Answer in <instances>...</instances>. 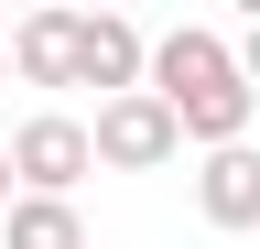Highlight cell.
Here are the masks:
<instances>
[{
	"mask_svg": "<svg viewBox=\"0 0 260 249\" xmlns=\"http://www.w3.org/2000/svg\"><path fill=\"white\" fill-rule=\"evenodd\" d=\"M152 98L184 119L195 152H239L249 119H260V87L239 65V44L206 33V22H174V33H152Z\"/></svg>",
	"mask_w": 260,
	"mask_h": 249,
	"instance_id": "6da1fadb",
	"label": "cell"
},
{
	"mask_svg": "<svg viewBox=\"0 0 260 249\" xmlns=\"http://www.w3.org/2000/svg\"><path fill=\"white\" fill-rule=\"evenodd\" d=\"M11 163H22V195H76V184L98 173V130L76 109H32L11 130Z\"/></svg>",
	"mask_w": 260,
	"mask_h": 249,
	"instance_id": "7a4b0ae2",
	"label": "cell"
},
{
	"mask_svg": "<svg viewBox=\"0 0 260 249\" xmlns=\"http://www.w3.org/2000/svg\"><path fill=\"white\" fill-rule=\"evenodd\" d=\"M87 130H98V163H109V173H162V163L184 152V119L162 109L152 87H141V98H109Z\"/></svg>",
	"mask_w": 260,
	"mask_h": 249,
	"instance_id": "3957f363",
	"label": "cell"
},
{
	"mask_svg": "<svg viewBox=\"0 0 260 249\" xmlns=\"http://www.w3.org/2000/svg\"><path fill=\"white\" fill-rule=\"evenodd\" d=\"M76 87H98V109L109 98H141L152 87V33L130 11H87V33H76Z\"/></svg>",
	"mask_w": 260,
	"mask_h": 249,
	"instance_id": "277c9868",
	"label": "cell"
},
{
	"mask_svg": "<svg viewBox=\"0 0 260 249\" xmlns=\"http://www.w3.org/2000/svg\"><path fill=\"white\" fill-rule=\"evenodd\" d=\"M195 217H206L217 238H249V228H260V141L195 163Z\"/></svg>",
	"mask_w": 260,
	"mask_h": 249,
	"instance_id": "5b68a950",
	"label": "cell"
},
{
	"mask_svg": "<svg viewBox=\"0 0 260 249\" xmlns=\"http://www.w3.org/2000/svg\"><path fill=\"white\" fill-rule=\"evenodd\" d=\"M76 33H87V11H22V22H11L22 87H76Z\"/></svg>",
	"mask_w": 260,
	"mask_h": 249,
	"instance_id": "8992f818",
	"label": "cell"
},
{
	"mask_svg": "<svg viewBox=\"0 0 260 249\" xmlns=\"http://www.w3.org/2000/svg\"><path fill=\"white\" fill-rule=\"evenodd\" d=\"M0 249H87L76 195H22L11 217H0Z\"/></svg>",
	"mask_w": 260,
	"mask_h": 249,
	"instance_id": "52a82bcc",
	"label": "cell"
},
{
	"mask_svg": "<svg viewBox=\"0 0 260 249\" xmlns=\"http://www.w3.org/2000/svg\"><path fill=\"white\" fill-rule=\"evenodd\" d=\"M22 206V163H11V141H0V217Z\"/></svg>",
	"mask_w": 260,
	"mask_h": 249,
	"instance_id": "ba28073f",
	"label": "cell"
},
{
	"mask_svg": "<svg viewBox=\"0 0 260 249\" xmlns=\"http://www.w3.org/2000/svg\"><path fill=\"white\" fill-rule=\"evenodd\" d=\"M239 65H249V87H260V22H249V33H239Z\"/></svg>",
	"mask_w": 260,
	"mask_h": 249,
	"instance_id": "9c48e42d",
	"label": "cell"
},
{
	"mask_svg": "<svg viewBox=\"0 0 260 249\" xmlns=\"http://www.w3.org/2000/svg\"><path fill=\"white\" fill-rule=\"evenodd\" d=\"M11 76H22V65H11V33H0V87H11Z\"/></svg>",
	"mask_w": 260,
	"mask_h": 249,
	"instance_id": "30bf717a",
	"label": "cell"
}]
</instances>
